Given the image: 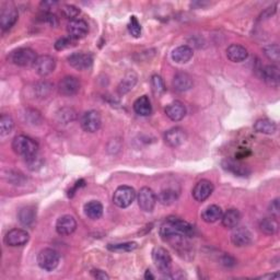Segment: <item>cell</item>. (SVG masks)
I'll use <instances>...</instances> for the list:
<instances>
[{"mask_svg":"<svg viewBox=\"0 0 280 280\" xmlns=\"http://www.w3.org/2000/svg\"><path fill=\"white\" fill-rule=\"evenodd\" d=\"M160 235L164 241L172 244H181L184 239L194 235V227L180 218L170 217L162 223Z\"/></svg>","mask_w":280,"mask_h":280,"instance_id":"1","label":"cell"},{"mask_svg":"<svg viewBox=\"0 0 280 280\" xmlns=\"http://www.w3.org/2000/svg\"><path fill=\"white\" fill-rule=\"evenodd\" d=\"M12 149L16 154L29 158V156L38 153V144L32 138L27 136H16L12 141Z\"/></svg>","mask_w":280,"mask_h":280,"instance_id":"2","label":"cell"},{"mask_svg":"<svg viewBox=\"0 0 280 280\" xmlns=\"http://www.w3.org/2000/svg\"><path fill=\"white\" fill-rule=\"evenodd\" d=\"M8 59L10 63H12L20 67H29L34 66L35 61L37 59L36 53L31 48H18L11 52L8 56Z\"/></svg>","mask_w":280,"mask_h":280,"instance_id":"3","label":"cell"},{"mask_svg":"<svg viewBox=\"0 0 280 280\" xmlns=\"http://www.w3.org/2000/svg\"><path fill=\"white\" fill-rule=\"evenodd\" d=\"M60 256L57 251L53 249H44L37 255V264L44 271H54L59 264Z\"/></svg>","mask_w":280,"mask_h":280,"instance_id":"4","label":"cell"},{"mask_svg":"<svg viewBox=\"0 0 280 280\" xmlns=\"http://www.w3.org/2000/svg\"><path fill=\"white\" fill-rule=\"evenodd\" d=\"M136 199L135 189L131 186L123 185L115 190L113 195V203L120 208H127Z\"/></svg>","mask_w":280,"mask_h":280,"instance_id":"5","label":"cell"},{"mask_svg":"<svg viewBox=\"0 0 280 280\" xmlns=\"http://www.w3.org/2000/svg\"><path fill=\"white\" fill-rule=\"evenodd\" d=\"M152 260L155 267L158 268L160 273L167 275L171 273L172 267V259L169 252L163 248H154L152 251Z\"/></svg>","mask_w":280,"mask_h":280,"instance_id":"6","label":"cell"},{"mask_svg":"<svg viewBox=\"0 0 280 280\" xmlns=\"http://www.w3.org/2000/svg\"><path fill=\"white\" fill-rule=\"evenodd\" d=\"M82 130L87 133H95L100 130L102 119L98 111H88L82 115L80 120Z\"/></svg>","mask_w":280,"mask_h":280,"instance_id":"7","label":"cell"},{"mask_svg":"<svg viewBox=\"0 0 280 280\" xmlns=\"http://www.w3.org/2000/svg\"><path fill=\"white\" fill-rule=\"evenodd\" d=\"M137 200L140 209L145 212H151L154 209V206L156 204V196L151 188L142 187L139 190Z\"/></svg>","mask_w":280,"mask_h":280,"instance_id":"8","label":"cell"},{"mask_svg":"<svg viewBox=\"0 0 280 280\" xmlns=\"http://www.w3.org/2000/svg\"><path fill=\"white\" fill-rule=\"evenodd\" d=\"M30 240V234L29 232H26V230L23 229H12L10 230L3 239L4 243L8 246H22L29 242Z\"/></svg>","mask_w":280,"mask_h":280,"instance_id":"9","label":"cell"},{"mask_svg":"<svg viewBox=\"0 0 280 280\" xmlns=\"http://www.w3.org/2000/svg\"><path fill=\"white\" fill-rule=\"evenodd\" d=\"M18 10L12 4L4 5L1 13H0V26H1L2 31L10 30L18 21Z\"/></svg>","mask_w":280,"mask_h":280,"instance_id":"10","label":"cell"},{"mask_svg":"<svg viewBox=\"0 0 280 280\" xmlns=\"http://www.w3.org/2000/svg\"><path fill=\"white\" fill-rule=\"evenodd\" d=\"M55 67H56V60L54 57H52V56L49 55L38 56L34 64L35 71L42 77H45L52 74V72L55 70Z\"/></svg>","mask_w":280,"mask_h":280,"instance_id":"11","label":"cell"},{"mask_svg":"<svg viewBox=\"0 0 280 280\" xmlns=\"http://www.w3.org/2000/svg\"><path fill=\"white\" fill-rule=\"evenodd\" d=\"M80 87H81L80 81L78 80L76 77L68 76L60 80L58 85V90L61 95H65V97H72V95H75L79 92Z\"/></svg>","mask_w":280,"mask_h":280,"instance_id":"12","label":"cell"},{"mask_svg":"<svg viewBox=\"0 0 280 280\" xmlns=\"http://www.w3.org/2000/svg\"><path fill=\"white\" fill-rule=\"evenodd\" d=\"M186 139H187L186 132L181 127L171 128V130L167 131L164 135L165 143L172 148L180 147V145H182L186 141Z\"/></svg>","mask_w":280,"mask_h":280,"instance_id":"13","label":"cell"},{"mask_svg":"<svg viewBox=\"0 0 280 280\" xmlns=\"http://www.w3.org/2000/svg\"><path fill=\"white\" fill-rule=\"evenodd\" d=\"M214 192V184L208 180L199 181L193 188V197L198 203H203Z\"/></svg>","mask_w":280,"mask_h":280,"instance_id":"14","label":"cell"},{"mask_svg":"<svg viewBox=\"0 0 280 280\" xmlns=\"http://www.w3.org/2000/svg\"><path fill=\"white\" fill-rule=\"evenodd\" d=\"M68 63L77 70H87L92 66L93 58L87 53H74L68 57Z\"/></svg>","mask_w":280,"mask_h":280,"instance_id":"15","label":"cell"},{"mask_svg":"<svg viewBox=\"0 0 280 280\" xmlns=\"http://www.w3.org/2000/svg\"><path fill=\"white\" fill-rule=\"evenodd\" d=\"M67 31H68L69 36L76 41L80 40V38L85 37L88 34L89 26L85 20L75 19L71 20L67 25Z\"/></svg>","mask_w":280,"mask_h":280,"instance_id":"16","label":"cell"},{"mask_svg":"<svg viewBox=\"0 0 280 280\" xmlns=\"http://www.w3.org/2000/svg\"><path fill=\"white\" fill-rule=\"evenodd\" d=\"M77 229V221L75 218L69 215L60 217L56 222V231L59 235H70Z\"/></svg>","mask_w":280,"mask_h":280,"instance_id":"17","label":"cell"},{"mask_svg":"<svg viewBox=\"0 0 280 280\" xmlns=\"http://www.w3.org/2000/svg\"><path fill=\"white\" fill-rule=\"evenodd\" d=\"M231 241L235 246H238V248L248 246L252 243V233L248 228L237 227L234 228V230L231 234Z\"/></svg>","mask_w":280,"mask_h":280,"instance_id":"18","label":"cell"},{"mask_svg":"<svg viewBox=\"0 0 280 280\" xmlns=\"http://www.w3.org/2000/svg\"><path fill=\"white\" fill-rule=\"evenodd\" d=\"M172 85L175 91L186 92L193 88L194 81L193 78L186 74V72H177L174 78H173Z\"/></svg>","mask_w":280,"mask_h":280,"instance_id":"19","label":"cell"},{"mask_svg":"<svg viewBox=\"0 0 280 280\" xmlns=\"http://www.w3.org/2000/svg\"><path fill=\"white\" fill-rule=\"evenodd\" d=\"M222 167L237 176H249L251 174L250 167L238 160H225L222 162Z\"/></svg>","mask_w":280,"mask_h":280,"instance_id":"20","label":"cell"},{"mask_svg":"<svg viewBox=\"0 0 280 280\" xmlns=\"http://www.w3.org/2000/svg\"><path fill=\"white\" fill-rule=\"evenodd\" d=\"M165 114L173 122L182 121L186 115V108L180 101H174L166 106Z\"/></svg>","mask_w":280,"mask_h":280,"instance_id":"21","label":"cell"},{"mask_svg":"<svg viewBox=\"0 0 280 280\" xmlns=\"http://www.w3.org/2000/svg\"><path fill=\"white\" fill-rule=\"evenodd\" d=\"M262 77L265 82L272 87H278L279 86V79H280V72L279 68L275 65H268L265 66L262 69Z\"/></svg>","mask_w":280,"mask_h":280,"instance_id":"22","label":"cell"},{"mask_svg":"<svg viewBox=\"0 0 280 280\" xmlns=\"http://www.w3.org/2000/svg\"><path fill=\"white\" fill-rule=\"evenodd\" d=\"M227 57L233 63H241L249 57V52L244 46L232 44L227 48Z\"/></svg>","mask_w":280,"mask_h":280,"instance_id":"23","label":"cell"},{"mask_svg":"<svg viewBox=\"0 0 280 280\" xmlns=\"http://www.w3.org/2000/svg\"><path fill=\"white\" fill-rule=\"evenodd\" d=\"M193 49L187 45L176 47L172 52V59L177 64H186L193 57Z\"/></svg>","mask_w":280,"mask_h":280,"instance_id":"24","label":"cell"},{"mask_svg":"<svg viewBox=\"0 0 280 280\" xmlns=\"http://www.w3.org/2000/svg\"><path fill=\"white\" fill-rule=\"evenodd\" d=\"M241 220V214L238 209L231 208L228 211H226L225 214L221 217V222L222 226L227 229H234L237 228Z\"/></svg>","mask_w":280,"mask_h":280,"instance_id":"25","label":"cell"},{"mask_svg":"<svg viewBox=\"0 0 280 280\" xmlns=\"http://www.w3.org/2000/svg\"><path fill=\"white\" fill-rule=\"evenodd\" d=\"M35 218H36V210L34 207L25 206L19 210L18 219L22 226L24 227L32 226L35 221Z\"/></svg>","mask_w":280,"mask_h":280,"instance_id":"26","label":"cell"},{"mask_svg":"<svg viewBox=\"0 0 280 280\" xmlns=\"http://www.w3.org/2000/svg\"><path fill=\"white\" fill-rule=\"evenodd\" d=\"M222 215L223 212L219 206L211 205L207 207V208H205L204 211L201 212V219L207 223H215L221 219Z\"/></svg>","mask_w":280,"mask_h":280,"instance_id":"27","label":"cell"},{"mask_svg":"<svg viewBox=\"0 0 280 280\" xmlns=\"http://www.w3.org/2000/svg\"><path fill=\"white\" fill-rule=\"evenodd\" d=\"M134 111L140 116H149L152 113V106H151V102L147 95L140 97L135 101V103H134Z\"/></svg>","mask_w":280,"mask_h":280,"instance_id":"28","label":"cell"},{"mask_svg":"<svg viewBox=\"0 0 280 280\" xmlns=\"http://www.w3.org/2000/svg\"><path fill=\"white\" fill-rule=\"evenodd\" d=\"M85 214L91 220H98L103 215V206L98 200H91L85 205Z\"/></svg>","mask_w":280,"mask_h":280,"instance_id":"29","label":"cell"},{"mask_svg":"<svg viewBox=\"0 0 280 280\" xmlns=\"http://www.w3.org/2000/svg\"><path fill=\"white\" fill-rule=\"evenodd\" d=\"M254 131L260 134H265V135H273L277 131V125L274 121L262 119L254 124Z\"/></svg>","mask_w":280,"mask_h":280,"instance_id":"30","label":"cell"},{"mask_svg":"<svg viewBox=\"0 0 280 280\" xmlns=\"http://www.w3.org/2000/svg\"><path fill=\"white\" fill-rule=\"evenodd\" d=\"M136 83H137V75L135 72H128V74H126L125 77L123 78V80L119 85V88H117V91H119L121 95H124L130 92L132 89L136 86Z\"/></svg>","mask_w":280,"mask_h":280,"instance_id":"31","label":"cell"},{"mask_svg":"<svg viewBox=\"0 0 280 280\" xmlns=\"http://www.w3.org/2000/svg\"><path fill=\"white\" fill-rule=\"evenodd\" d=\"M178 198V194L176 190L172 188H165L162 189L158 195V201L160 204L164 206H170L172 204H174Z\"/></svg>","mask_w":280,"mask_h":280,"instance_id":"32","label":"cell"},{"mask_svg":"<svg viewBox=\"0 0 280 280\" xmlns=\"http://www.w3.org/2000/svg\"><path fill=\"white\" fill-rule=\"evenodd\" d=\"M279 223L276 219V217H271V218H264L260 222V229L262 232L265 234H275L278 231Z\"/></svg>","mask_w":280,"mask_h":280,"instance_id":"33","label":"cell"},{"mask_svg":"<svg viewBox=\"0 0 280 280\" xmlns=\"http://www.w3.org/2000/svg\"><path fill=\"white\" fill-rule=\"evenodd\" d=\"M13 126L14 123L12 117L7 114H2L0 117V134H1V136L9 135L12 132Z\"/></svg>","mask_w":280,"mask_h":280,"instance_id":"34","label":"cell"},{"mask_svg":"<svg viewBox=\"0 0 280 280\" xmlns=\"http://www.w3.org/2000/svg\"><path fill=\"white\" fill-rule=\"evenodd\" d=\"M264 54L266 57L274 61V63H278L280 59V48L278 44H271L264 47Z\"/></svg>","mask_w":280,"mask_h":280,"instance_id":"35","label":"cell"},{"mask_svg":"<svg viewBox=\"0 0 280 280\" xmlns=\"http://www.w3.org/2000/svg\"><path fill=\"white\" fill-rule=\"evenodd\" d=\"M151 86H152L153 93L155 95H158V97H160V95L165 92L164 81L162 80V78L160 76H156V75L152 76V78H151Z\"/></svg>","mask_w":280,"mask_h":280,"instance_id":"36","label":"cell"},{"mask_svg":"<svg viewBox=\"0 0 280 280\" xmlns=\"http://www.w3.org/2000/svg\"><path fill=\"white\" fill-rule=\"evenodd\" d=\"M76 119V113L72 109H63L58 112L57 120L63 124H68Z\"/></svg>","mask_w":280,"mask_h":280,"instance_id":"37","label":"cell"},{"mask_svg":"<svg viewBox=\"0 0 280 280\" xmlns=\"http://www.w3.org/2000/svg\"><path fill=\"white\" fill-rule=\"evenodd\" d=\"M25 162L27 166H29V169L32 171H37L38 169H41L44 164V160L41 155H38V153L26 158Z\"/></svg>","mask_w":280,"mask_h":280,"instance_id":"38","label":"cell"},{"mask_svg":"<svg viewBox=\"0 0 280 280\" xmlns=\"http://www.w3.org/2000/svg\"><path fill=\"white\" fill-rule=\"evenodd\" d=\"M136 242H125V243H119V244H110L109 250L111 251H117V252H131L137 249Z\"/></svg>","mask_w":280,"mask_h":280,"instance_id":"39","label":"cell"},{"mask_svg":"<svg viewBox=\"0 0 280 280\" xmlns=\"http://www.w3.org/2000/svg\"><path fill=\"white\" fill-rule=\"evenodd\" d=\"M61 13H63V15L66 19H69L71 21V20H75L77 16L79 15L80 10L78 9L76 5L67 4L63 9H61Z\"/></svg>","mask_w":280,"mask_h":280,"instance_id":"40","label":"cell"},{"mask_svg":"<svg viewBox=\"0 0 280 280\" xmlns=\"http://www.w3.org/2000/svg\"><path fill=\"white\" fill-rule=\"evenodd\" d=\"M128 31L134 37H139L141 35V25L138 22L136 16H132L130 24H128Z\"/></svg>","mask_w":280,"mask_h":280,"instance_id":"41","label":"cell"},{"mask_svg":"<svg viewBox=\"0 0 280 280\" xmlns=\"http://www.w3.org/2000/svg\"><path fill=\"white\" fill-rule=\"evenodd\" d=\"M74 43H75V40L74 38H71L70 36L61 37L55 43V48L57 50H64L66 48L71 47L72 45H74Z\"/></svg>","mask_w":280,"mask_h":280,"instance_id":"42","label":"cell"},{"mask_svg":"<svg viewBox=\"0 0 280 280\" xmlns=\"http://www.w3.org/2000/svg\"><path fill=\"white\" fill-rule=\"evenodd\" d=\"M270 211H271V214L274 216V217H278L279 216V212H280V206H279V199L276 198V199H274L271 205H270Z\"/></svg>","mask_w":280,"mask_h":280,"instance_id":"43","label":"cell"},{"mask_svg":"<svg viewBox=\"0 0 280 280\" xmlns=\"http://www.w3.org/2000/svg\"><path fill=\"white\" fill-rule=\"evenodd\" d=\"M42 20L43 21H46V22H48V23L50 24V25H53V26H56L58 24V20H57V18H56V16L54 15V14H52V13H48V12H45L44 13L43 15H42Z\"/></svg>","mask_w":280,"mask_h":280,"instance_id":"44","label":"cell"},{"mask_svg":"<svg viewBox=\"0 0 280 280\" xmlns=\"http://www.w3.org/2000/svg\"><path fill=\"white\" fill-rule=\"evenodd\" d=\"M91 275L94 277V278H97V279H101V280H105V279H110L109 275L106 274L105 272L103 271H100V270H93L91 272Z\"/></svg>","mask_w":280,"mask_h":280,"instance_id":"45","label":"cell"},{"mask_svg":"<svg viewBox=\"0 0 280 280\" xmlns=\"http://www.w3.org/2000/svg\"><path fill=\"white\" fill-rule=\"evenodd\" d=\"M57 4H58L57 1H43V2H41V9L45 11V12H47L48 10L54 9Z\"/></svg>","mask_w":280,"mask_h":280,"instance_id":"46","label":"cell"},{"mask_svg":"<svg viewBox=\"0 0 280 280\" xmlns=\"http://www.w3.org/2000/svg\"><path fill=\"white\" fill-rule=\"evenodd\" d=\"M267 278H270V279H277V278H279V275L278 274H270V275H265V276H262L261 277V279H267Z\"/></svg>","mask_w":280,"mask_h":280,"instance_id":"47","label":"cell"},{"mask_svg":"<svg viewBox=\"0 0 280 280\" xmlns=\"http://www.w3.org/2000/svg\"><path fill=\"white\" fill-rule=\"evenodd\" d=\"M144 278H145V279H154V276L152 275V274H151L150 271H147V272H145Z\"/></svg>","mask_w":280,"mask_h":280,"instance_id":"48","label":"cell"}]
</instances>
